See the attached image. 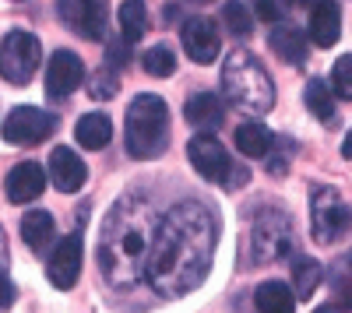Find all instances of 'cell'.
<instances>
[{"label":"cell","mask_w":352,"mask_h":313,"mask_svg":"<svg viewBox=\"0 0 352 313\" xmlns=\"http://www.w3.org/2000/svg\"><path fill=\"white\" fill-rule=\"evenodd\" d=\"M215 243L219 218L212 208H204L201 201L176 205L155 229L144 278L152 281V289H159V296H184L208 275Z\"/></svg>","instance_id":"obj_1"},{"label":"cell","mask_w":352,"mask_h":313,"mask_svg":"<svg viewBox=\"0 0 352 313\" xmlns=\"http://www.w3.org/2000/svg\"><path fill=\"white\" fill-rule=\"evenodd\" d=\"M155 229H159L155 208L152 201H144L138 194L120 197L109 208L102 222V236H99V268L109 286L127 289V286L144 281Z\"/></svg>","instance_id":"obj_2"},{"label":"cell","mask_w":352,"mask_h":313,"mask_svg":"<svg viewBox=\"0 0 352 313\" xmlns=\"http://www.w3.org/2000/svg\"><path fill=\"white\" fill-rule=\"evenodd\" d=\"M222 92L232 106L250 117H264L275 106V81L261 67V60L247 49H232L222 64Z\"/></svg>","instance_id":"obj_3"},{"label":"cell","mask_w":352,"mask_h":313,"mask_svg":"<svg viewBox=\"0 0 352 313\" xmlns=\"http://www.w3.org/2000/svg\"><path fill=\"white\" fill-rule=\"evenodd\" d=\"M124 141L131 159H159L169 145V106L152 92L138 95L127 106Z\"/></svg>","instance_id":"obj_4"},{"label":"cell","mask_w":352,"mask_h":313,"mask_svg":"<svg viewBox=\"0 0 352 313\" xmlns=\"http://www.w3.org/2000/svg\"><path fill=\"white\" fill-rule=\"evenodd\" d=\"M310 225H314V240L320 246L335 243L352 225V211L335 187H314L310 190Z\"/></svg>","instance_id":"obj_5"},{"label":"cell","mask_w":352,"mask_h":313,"mask_svg":"<svg viewBox=\"0 0 352 313\" xmlns=\"http://www.w3.org/2000/svg\"><path fill=\"white\" fill-rule=\"evenodd\" d=\"M43 60V46L32 32L25 28H14L8 32L4 46H0V78L11 81V84H28Z\"/></svg>","instance_id":"obj_6"},{"label":"cell","mask_w":352,"mask_h":313,"mask_svg":"<svg viewBox=\"0 0 352 313\" xmlns=\"http://www.w3.org/2000/svg\"><path fill=\"white\" fill-rule=\"evenodd\" d=\"M250 246L257 261H275L285 257L292 240H289V218L282 211H264L257 215V222L250 225Z\"/></svg>","instance_id":"obj_7"},{"label":"cell","mask_w":352,"mask_h":313,"mask_svg":"<svg viewBox=\"0 0 352 313\" xmlns=\"http://www.w3.org/2000/svg\"><path fill=\"white\" fill-rule=\"evenodd\" d=\"M56 14L81 39H102L106 36V0H56Z\"/></svg>","instance_id":"obj_8"},{"label":"cell","mask_w":352,"mask_h":313,"mask_svg":"<svg viewBox=\"0 0 352 313\" xmlns=\"http://www.w3.org/2000/svg\"><path fill=\"white\" fill-rule=\"evenodd\" d=\"M53 130H56V120L46 109H36V106H18L4 120V141L8 145H39V141H46Z\"/></svg>","instance_id":"obj_9"},{"label":"cell","mask_w":352,"mask_h":313,"mask_svg":"<svg viewBox=\"0 0 352 313\" xmlns=\"http://www.w3.org/2000/svg\"><path fill=\"white\" fill-rule=\"evenodd\" d=\"M187 159H190V165L197 169V173L204 180H212V183H226L229 173H232L229 152L222 148V141H215L212 134H194L187 141Z\"/></svg>","instance_id":"obj_10"},{"label":"cell","mask_w":352,"mask_h":313,"mask_svg":"<svg viewBox=\"0 0 352 313\" xmlns=\"http://www.w3.org/2000/svg\"><path fill=\"white\" fill-rule=\"evenodd\" d=\"M81 261H85V243L78 233L64 236L60 243H56V250L50 253L46 261V278L53 281L56 289H71L78 275H81Z\"/></svg>","instance_id":"obj_11"},{"label":"cell","mask_w":352,"mask_h":313,"mask_svg":"<svg viewBox=\"0 0 352 313\" xmlns=\"http://www.w3.org/2000/svg\"><path fill=\"white\" fill-rule=\"evenodd\" d=\"M85 81V64L71 49H56L46 64V95L50 99H67L78 84Z\"/></svg>","instance_id":"obj_12"},{"label":"cell","mask_w":352,"mask_h":313,"mask_svg":"<svg viewBox=\"0 0 352 313\" xmlns=\"http://www.w3.org/2000/svg\"><path fill=\"white\" fill-rule=\"evenodd\" d=\"M219 46H222V36H219V25L212 18H187L184 25V49L194 64H212L219 56Z\"/></svg>","instance_id":"obj_13"},{"label":"cell","mask_w":352,"mask_h":313,"mask_svg":"<svg viewBox=\"0 0 352 313\" xmlns=\"http://www.w3.org/2000/svg\"><path fill=\"white\" fill-rule=\"evenodd\" d=\"M46 176L53 180V187L60 194H78L85 187V180H88V169H85V162L78 159L74 148H53Z\"/></svg>","instance_id":"obj_14"},{"label":"cell","mask_w":352,"mask_h":313,"mask_svg":"<svg viewBox=\"0 0 352 313\" xmlns=\"http://www.w3.org/2000/svg\"><path fill=\"white\" fill-rule=\"evenodd\" d=\"M46 190V173L39 162H18L8 173V201L11 205H32Z\"/></svg>","instance_id":"obj_15"},{"label":"cell","mask_w":352,"mask_h":313,"mask_svg":"<svg viewBox=\"0 0 352 313\" xmlns=\"http://www.w3.org/2000/svg\"><path fill=\"white\" fill-rule=\"evenodd\" d=\"M338 32H342V8L335 0H317L310 8V43H317L320 49H331L338 43Z\"/></svg>","instance_id":"obj_16"},{"label":"cell","mask_w":352,"mask_h":313,"mask_svg":"<svg viewBox=\"0 0 352 313\" xmlns=\"http://www.w3.org/2000/svg\"><path fill=\"white\" fill-rule=\"evenodd\" d=\"M268 46H272L275 56H282V60L292 64V67L307 64V53H310V39L292 25H275L272 36H268Z\"/></svg>","instance_id":"obj_17"},{"label":"cell","mask_w":352,"mask_h":313,"mask_svg":"<svg viewBox=\"0 0 352 313\" xmlns=\"http://www.w3.org/2000/svg\"><path fill=\"white\" fill-rule=\"evenodd\" d=\"M184 117H187L190 127H204V134H208L226 120V106L215 92H194L184 106Z\"/></svg>","instance_id":"obj_18"},{"label":"cell","mask_w":352,"mask_h":313,"mask_svg":"<svg viewBox=\"0 0 352 313\" xmlns=\"http://www.w3.org/2000/svg\"><path fill=\"white\" fill-rule=\"evenodd\" d=\"M74 137H78L81 148L99 152L113 141V120L106 117V113H85V117L78 120V127H74Z\"/></svg>","instance_id":"obj_19"},{"label":"cell","mask_w":352,"mask_h":313,"mask_svg":"<svg viewBox=\"0 0 352 313\" xmlns=\"http://www.w3.org/2000/svg\"><path fill=\"white\" fill-rule=\"evenodd\" d=\"M254 303H257L261 313H296V292L278 278L261 281L257 292H254Z\"/></svg>","instance_id":"obj_20"},{"label":"cell","mask_w":352,"mask_h":313,"mask_svg":"<svg viewBox=\"0 0 352 313\" xmlns=\"http://www.w3.org/2000/svg\"><path fill=\"white\" fill-rule=\"evenodd\" d=\"M53 233H56V225H53V215H50V211L36 208V211H25V215H21V240H25L28 250L43 253V250L50 246Z\"/></svg>","instance_id":"obj_21"},{"label":"cell","mask_w":352,"mask_h":313,"mask_svg":"<svg viewBox=\"0 0 352 313\" xmlns=\"http://www.w3.org/2000/svg\"><path fill=\"white\" fill-rule=\"evenodd\" d=\"M275 145V134L264 127L261 120H247L236 127V148L247 155V159H264Z\"/></svg>","instance_id":"obj_22"},{"label":"cell","mask_w":352,"mask_h":313,"mask_svg":"<svg viewBox=\"0 0 352 313\" xmlns=\"http://www.w3.org/2000/svg\"><path fill=\"white\" fill-rule=\"evenodd\" d=\"M303 102H307V109L314 113L317 120H331V117H335V92L328 89L324 78H310V81H307Z\"/></svg>","instance_id":"obj_23"},{"label":"cell","mask_w":352,"mask_h":313,"mask_svg":"<svg viewBox=\"0 0 352 313\" xmlns=\"http://www.w3.org/2000/svg\"><path fill=\"white\" fill-rule=\"evenodd\" d=\"M120 28H124V39H141L148 32V8L141 4V0H127L120 4Z\"/></svg>","instance_id":"obj_24"},{"label":"cell","mask_w":352,"mask_h":313,"mask_svg":"<svg viewBox=\"0 0 352 313\" xmlns=\"http://www.w3.org/2000/svg\"><path fill=\"white\" fill-rule=\"evenodd\" d=\"M222 21L232 36H250L254 32V11L243 4V0H226L222 4Z\"/></svg>","instance_id":"obj_25"},{"label":"cell","mask_w":352,"mask_h":313,"mask_svg":"<svg viewBox=\"0 0 352 313\" xmlns=\"http://www.w3.org/2000/svg\"><path fill=\"white\" fill-rule=\"evenodd\" d=\"M292 275H296V286H292L296 289V299H310L320 286V264L310 261V257H300L296 268H292Z\"/></svg>","instance_id":"obj_26"},{"label":"cell","mask_w":352,"mask_h":313,"mask_svg":"<svg viewBox=\"0 0 352 313\" xmlns=\"http://www.w3.org/2000/svg\"><path fill=\"white\" fill-rule=\"evenodd\" d=\"M141 67L148 71L152 78H169L176 71V53L169 46H152L148 53L141 56Z\"/></svg>","instance_id":"obj_27"},{"label":"cell","mask_w":352,"mask_h":313,"mask_svg":"<svg viewBox=\"0 0 352 313\" xmlns=\"http://www.w3.org/2000/svg\"><path fill=\"white\" fill-rule=\"evenodd\" d=\"M116 92H120V78H116L113 67H102L99 74H92V81H88V95L99 99V102H109Z\"/></svg>","instance_id":"obj_28"},{"label":"cell","mask_w":352,"mask_h":313,"mask_svg":"<svg viewBox=\"0 0 352 313\" xmlns=\"http://www.w3.org/2000/svg\"><path fill=\"white\" fill-rule=\"evenodd\" d=\"M331 89L338 99H349L352 102V53L338 56L335 67H331Z\"/></svg>","instance_id":"obj_29"},{"label":"cell","mask_w":352,"mask_h":313,"mask_svg":"<svg viewBox=\"0 0 352 313\" xmlns=\"http://www.w3.org/2000/svg\"><path fill=\"white\" fill-rule=\"evenodd\" d=\"M289 4L292 0H254V14L261 21H282L289 14Z\"/></svg>","instance_id":"obj_30"},{"label":"cell","mask_w":352,"mask_h":313,"mask_svg":"<svg viewBox=\"0 0 352 313\" xmlns=\"http://www.w3.org/2000/svg\"><path fill=\"white\" fill-rule=\"evenodd\" d=\"M131 60V39H109V46H106V64L116 71V67H124Z\"/></svg>","instance_id":"obj_31"},{"label":"cell","mask_w":352,"mask_h":313,"mask_svg":"<svg viewBox=\"0 0 352 313\" xmlns=\"http://www.w3.org/2000/svg\"><path fill=\"white\" fill-rule=\"evenodd\" d=\"M11 303H14V286L8 275H0V310H8Z\"/></svg>","instance_id":"obj_32"},{"label":"cell","mask_w":352,"mask_h":313,"mask_svg":"<svg viewBox=\"0 0 352 313\" xmlns=\"http://www.w3.org/2000/svg\"><path fill=\"white\" fill-rule=\"evenodd\" d=\"M8 261H11V250H8V233L0 225V275H8Z\"/></svg>","instance_id":"obj_33"},{"label":"cell","mask_w":352,"mask_h":313,"mask_svg":"<svg viewBox=\"0 0 352 313\" xmlns=\"http://www.w3.org/2000/svg\"><path fill=\"white\" fill-rule=\"evenodd\" d=\"M342 155H345V159H352V130H349V134H345V141H342Z\"/></svg>","instance_id":"obj_34"},{"label":"cell","mask_w":352,"mask_h":313,"mask_svg":"<svg viewBox=\"0 0 352 313\" xmlns=\"http://www.w3.org/2000/svg\"><path fill=\"white\" fill-rule=\"evenodd\" d=\"M197 4H204V0H197Z\"/></svg>","instance_id":"obj_35"}]
</instances>
